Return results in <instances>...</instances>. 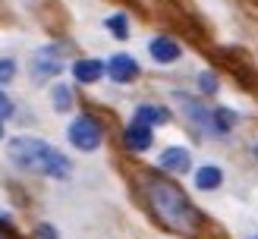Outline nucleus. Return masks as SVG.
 I'll use <instances>...</instances> for the list:
<instances>
[{
	"instance_id": "f257e3e1",
	"label": "nucleus",
	"mask_w": 258,
	"mask_h": 239,
	"mask_svg": "<svg viewBox=\"0 0 258 239\" xmlns=\"http://www.w3.org/2000/svg\"><path fill=\"white\" fill-rule=\"evenodd\" d=\"M139 189L145 198L148 211L154 214V220L161 226H167L170 233L179 236H196L202 230L205 217L199 214V208L183 195V189L173 186L170 180H164L158 173H142L139 176Z\"/></svg>"
},
{
	"instance_id": "f03ea898",
	"label": "nucleus",
	"mask_w": 258,
	"mask_h": 239,
	"mask_svg": "<svg viewBox=\"0 0 258 239\" xmlns=\"http://www.w3.org/2000/svg\"><path fill=\"white\" fill-rule=\"evenodd\" d=\"M7 154L16 167L29 170V173H41V176H54V180H67L70 176V161L60 154L57 148H50L41 138H29L19 135L7 145Z\"/></svg>"
},
{
	"instance_id": "7ed1b4c3",
	"label": "nucleus",
	"mask_w": 258,
	"mask_h": 239,
	"mask_svg": "<svg viewBox=\"0 0 258 239\" xmlns=\"http://www.w3.org/2000/svg\"><path fill=\"white\" fill-rule=\"evenodd\" d=\"M176 101H179V110H183V117L189 120V126H196L199 132L227 135L236 126V113L230 107H205L189 95H176Z\"/></svg>"
},
{
	"instance_id": "20e7f679",
	"label": "nucleus",
	"mask_w": 258,
	"mask_h": 239,
	"mask_svg": "<svg viewBox=\"0 0 258 239\" xmlns=\"http://www.w3.org/2000/svg\"><path fill=\"white\" fill-rule=\"evenodd\" d=\"M101 138H104V129H101V123L92 117V113H82V117L73 120V126H70V142L79 148V151H95L101 145Z\"/></svg>"
},
{
	"instance_id": "39448f33",
	"label": "nucleus",
	"mask_w": 258,
	"mask_h": 239,
	"mask_svg": "<svg viewBox=\"0 0 258 239\" xmlns=\"http://www.w3.org/2000/svg\"><path fill=\"white\" fill-rule=\"evenodd\" d=\"M104 66H107V75H110L113 82H120V85L133 82L136 75H139V63L129 57V54H113V57L104 63Z\"/></svg>"
},
{
	"instance_id": "423d86ee",
	"label": "nucleus",
	"mask_w": 258,
	"mask_h": 239,
	"mask_svg": "<svg viewBox=\"0 0 258 239\" xmlns=\"http://www.w3.org/2000/svg\"><path fill=\"white\" fill-rule=\"evenodd\" d=\"M57 72H60V57H54V47H44L32 57V75L35 79L44 82V79H54Z\"/></svg>"
},
{
	"instance_id": "0eeeda50",
	"label": "nucleus",
	"mask_w": 258,
	"mask_h": 239,
	"mask_svg": "<svg viewBox=\"0 0 258 239\" xmlns=\"http://www.w3.org/2000/svg\"><path fill=\"white\" fill-rule=\"evenodd\" d=\"M161 167L167 170V173H186L189 167H192V154L186 148H179V145H173V148H164L161 151Z\"/></svg>"
},
{
	"instance_id": "6e6552de",
	"label": "nucleus",
	"mask_w": 258,
	"mask_h": 239,
	"mask_svg": "<svg viewBox=\"0 0 258 239\" xmlns=\"http://www.w3.org/2000/svg\"><path fill=\"white\" fill-rule=\"evenodd\" d=\"M148 50H151V60L154 63H176V57H179V44L173 41V38H167V35H158V38H151V44H148Z\"/></svg>"
},
{
	"instance_id": "1a4fd4ad",
	"label": "nucleus",
	"mask_w": 258,
	"mask_h": 239,
	"mask_svg": "<svg viewBox=\"0 0 258 239\" xmlns=\"http://www.w3.org/2000/svg\"><path fill=\"white\" fill-rule=\"evenodd\" d=\"M104 72H107V66H104L101 60H92V57H85V60H76V63H73V75H76V82H82V85L98 82Z\"/></svg>"
},
{
	"instance_id": "9d476101",
	"label": "nucleus",
	"mask_w": 258,
	"mask_h": 239,
	"mask_svg": "<svg viewBox=\"0 0 258 239\" xmlns=\"http://www.w3.org/2000/svg\"><path fill=\"white\" fill-rule=\"evenodd\" d=\"M123 142H126L129 151H148L151 148V129H148V126H142V123H133L123 132Z\"/></svg>"
},
{
	"instance_id": "9b49d317",
	"label": "nucleus",
	"mask_w": 258,
	"mask_h": 239,
	"mask_svg": "<svg viewBox=\"0 0 258 239\" xmlns=\"http://www.w3.org/2000/svg\"><path fill=\"white\" fill-rule=\"evenodd\" d=\"M170 120V113H167L164 107H154V104H139V110H136V120L133 123H142V126H161V123H167Z\"/></svg>"
},
{
	"instance_id": "f8f14e48",
	"label": "nucleus",
	"mask_w": 258,
	"mask_h": 239,
	"mask_svg": "<svg viewBox=\"0 0 258 239\" xmlns=\"http://www.w3.org/2000/svg\"><path fill=\"white\" fill-rule=\"evenodd\" d=\"M221 183H224V173H221V167H214V164H208V167H199V170H196V186L205 189V192H208V189H217Z\"/></svg>"
},
{
	"instance_id": "ddd939ff",
	"label": "nucleus",
	"mask_w": 258,
	"mask_h": 239,
	"mask_svg": "<svg viewBox=\"0 0 258 239\" xmlns=\"http://www.w3.org/2000/svg\"><path fill=\"white\" fill-rule=\"evenodd\" d=\"M104 25H107V32H110L113 38H120V41H123V38H129V19L123 16V13H117V16H107Z\"/></svg>"
},
{
	"instance_id": "4468645a",
	"label": "nucleus",
	"mask_w": 258,
	"mask_h": 239,
	"mask_svg": "<svg viewBox=\"0 0 258 239\" xmlns=\"http://www.w3.org/2000/svg\"><path fill=\"white\" fill-rule=\"evenodd\" d=\"M50 98H54V107H57V110H70V107H73V92H70V88L63 85V82H57V85H54Z\"/></svg>"
},
{
	"instance_id": "2eb2a0df",
	"label": "nucleus",
	"mask_w": 258,
	"mask_h": 239,
	"mask_svg": "<svg viewBox=\"0 0 258 239\" xmlns=\"http://www.w3.org/2000/svg\"><path fill=\"white\" fill-rule=\"evenodd\" d=\"M199 92L202 95H214L217 92V72H199Z\"/></svg>"
},
{
	"instance_id": "dca6fc26",
	"label": "nucleus",
	"mask_w": 258,
	"mask_h": 239,
	"mask_svg": "<svg viewBox=\"0 0 258 239\" xmlns=\"http://www.w3.org/2000/svg\"><path fill=\"white\" fill-rule=\"evenodd\" d=\"M13 75H16V63H13V60H0V85H7Z\"/></svg>"
},
{
	"instance_id": "f3484780",
	"label": "nucleus",
	"mask_w": 258,
	"mask_h": 239,
	"mask_svg": "<svg viewBox=\"0 0 258 239\" xmlns=\"http://www.w3.org/2000/svg\"><path fill=\"white\" fill-rule=\"evenodd\" d=\"M35 239H57V230H54V226H47V223H41L35 230Z\"/></svg>"
},
{
	"instance_id": "a211bd4d",
	"label": "nucleus",
	"mask_w": 258,
	"mask_h": 239,
	"mask_svg": "<svg viewBox=\"0 0 258 239\" xmlns=\"http://www.w3.org/2000/svg\"><path fill=\"white\" fill-rule=\"evenodd\" d=\"M4 117H13V101L0 92V120H4Z\"/></svg>"
},
{
	"instance_id": "6ab92c4d",
	"label": "nucleus",
	"mask_w": 258,
	"mask_h": 239,
	"mask_svg": "<svg viewBox=\"0 0 258 239\" xmlns=\"http://www.w3.org/2000/svg\"><path fill=\"white\" fill-rule=\"evenodd\" d=\"M0 239H16V236H13L10 230H4V226H0Z\"/></svg>"
},
{
	"instance_id": "aec40b11",
	"label": "nucleus",
	"mask_w": 258,
	"mask_h": 239,
	"mask_svg": "<svg viewBox=\"0 0 258 239\" xmlns=\"http://www.w3.org/2000/svg\"><path fill=\"white\" fill-rule=\"evenodd\" d=\"M22 4H25V7H41L44 0H22Z\"/></svg>"
},
{
	"instance_id": "412c9836",
	"label": "nucleus",
	"mask_w": 258,
	"mask_h": 239,
	"mask_svg": "<svg viewBox=\"0 0 258 239\" xmlns=\"http://www.w3.org/2000/svg\"><path fill=\"white\" fill-rule=\"evenodd\" d=\"M252 154H255V157H258V142H255V145H252Z\"/></svg>"
},
{
	"instance_id": "4be33fe9",
	"label": "nucleus",
	"mask_w": 258,
	"mask_h": 239,
	"mask_svg": "<svg viewBox=\"0 0 258 239\" xmlns=\"http://www.w3.org/2000/svg\"><path fill=\"white\" fill-rule=\"evenodd\" d=\"M0 138H4V126H0Z\"/></svg>"
},
{
	"instance_id": "5701e85b",
	"label": "nucleus",
	"mask_w": 258,
	"mask_h": 239,
	"mask_svg": "<svg viewBox=\"0 0 258 239\" xmlns=\"http://www.w3.org/2000/svg\"><path fill=\"white\" fill-rule=\"evenodd\" d=\"M252 239H258V236H252Z\"/></svg>"
}]
</instances>
